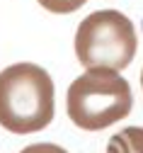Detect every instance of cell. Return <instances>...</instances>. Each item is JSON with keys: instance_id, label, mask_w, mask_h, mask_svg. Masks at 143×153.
Segmentation results:
<instances>
[{"instance_id": "cell-1", "label": "cell", "mask_w": 143, "mask_h": 153, "mask_svg": "<svg viewBox=\"0 0 143 153\" xmlns=\"http://www.w3.org/2000/svg\"><path fill=\"white\" fill-rule=\"evenodd\" d=\"M53 119V80L36 63H12L0 71V126L12 134H36Z\"/></svg>"}, {"instance_id": "cell-2", "label": "cell", "mask_w": 143, "mask_h": 153, "mask_svg": "<svg viewBox=\"0 0 143 153\" xmlns=\"http://www.w3.org/2000/svg\"><path fill=\"white\" fill-rule=\"evenodd\" d=\"M68 117L83 131H102L129 117L133 107L131 85L121 71L87 68L68 88Z\"/></svg>"}, {"instance_id": "cell-3", "label": "cell", "mask_w": 143, "mask_h": 153, "mask_svg": "<svg viewBox=\"0 0 143 153\" xmlns=\"http://www.w3.org/2000/svg\"><path fill=\"white\" fill-rule=\"evenodd\" d=\"M133 22L119 10L90 12L75 32V56L85 68L124 71L136 56Z\"/></svg>"}, {"instance_id": "cell-4", "label": "cell", "mask_w": 143, "mask_h": 153, "mask_svg": "<svg viewBox=\"0 0 143 153\" xmlns=\"http://www.w3.org/2000/svg\"><path fill=\"white\" fill-rule=\"evenodd\" d=\"M107 153H143V126H126L109 139Z\"/></svg>"}, {"instance_id": "cell-5", "label": "cell", "mask_w": 143, "mask_h": 153, "mask_svg": "<svg viewBox=\"0 0 143 153\" xmlns=\"http://www.w3.org/2000/svg\"><path fill=\"white\" fill-rule=\"evenodd\" d=\"M36 3L53 15H70V12L80 10L87 0H36Z\"/></svg>"}, {"instance_id": "cell-6", "label": "cell", "mask_w": 143, "mask_h": 153, "mask_svg": "<svg viewBox=\"0 0 143 153\" xmlns=\"http://www.w3.org/2000/svg\"><path fill=\"white\" fill-rule=\"evenodd\" d=\"M19 153H68V151L56 146V143H32V146L22 148Z\"/></svg>"}, {"instance_id": "cell-7", "label": "cell", "mask_w": 143, "mask_h": 153, "mask_svg": "<svg viewBox=\"0 0 143 153\" xmlns=\"http://www.w3.org/2000/svg\"><path fill=\"white\" fill-rule=\"evenodd\" d=\"M141 85H143V71H141Z\"/></svg>"}]
</instances>
